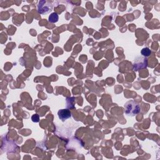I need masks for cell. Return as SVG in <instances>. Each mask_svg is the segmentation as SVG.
I'll return each instance as SVG.
<instances>
[{
    "label": "cell",
    "mask_w": 160,
    "mask_h": 160,
    "mask_svg": "<svg viewBox=\"0 0 160 160\" xmlns=\"http://www.w3.org/2000/svg\"><path fill=\"white\" fill-rule=\"evenodd\" d=\"M140 111H141V108H140L139 104L133 100L128 101L125 104V111L127 115L134 117V116L138 114Z\"/></svg>",
    "instance_id": "6da1fadb"
},
{
    "label": "cell",
    "mask_w": 160,
    "mask_h": 160,
    "mask_svg": "<svg viewBox=\"0 0 160 160\" xmlns=\"http://www.w3.org/2000/svg\"><path fill=\"white\" fill-rule=\"evenodd\" d=\"M31 120L34 123H38L39 121V116L38 114H34L31 117Z\"/></svg>",
    "instance_id": "8992f818"
},
{
    "label": "cell",
    "mask_w": 160,
    "mask_h": 160,
    "mask_svg": "<svg viewBox=\"0 0 160 160\" xmlns=\"http://www.w3.org/2000/svg\"><path fill=\"white\" fill-rule=\"evenodd\" d=\"M141 53L143 56V57H148L151 55V51L148 48H143L141 50Z\"/></svg>",
    "instance_id": "5b68a950"
},
{
    "label": "cell",
    "mask_w": 160,
    "mask_h": 160,
    "mask_svg": "<svg viewBox=\"0 0 160 160\" xmlns=\"http://www.w3.org/2000/svg\"><path fill=\"white\" fill-rule=\"evenodd\" d=\"M58 19H59V17L58 14L57 13H53L50 15L48 21L51 23H55L58 22Z\"/></svg>",
    "instance_id": "277c9868"
},
{
    "label": "cell",
    "mask_w": 160,
    "mask_h": 160,
    "mask_svg": "<svg viewBox=\"0 0 160 160\" xmlns=\"http://www.w3.org/2000/svg\"><path fill=\"white\" fill-rule=\"evenodd\" d=\"M53 10V5L50 1H41L39 2L38 5V13L43 14L50 13Z\"/></svg>",
    "instance_id": "7a4b0ae2"
},
{
    "label": "cell",
    "mask_w": 160,
    "mask_h": 160,
    "mask_svg": "<svg viewBox=\"0 0 160 160\" xmlns=\"http://www.w3.org/2000/svg\"><path fill=\"white\" fill-rule=\"evenodd\" d=\"M58 115L59 118L62 120L63 121H64L71 118V113L70 110L67 109H63L59 110V111L58 112Z\"/></svg>",
    "instance_id": "3957f363"
}]
</instances>
